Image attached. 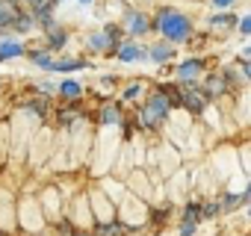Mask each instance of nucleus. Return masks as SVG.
Here are the masks:
<instances>
[{"instance_id": "nucleus-1", "label": "nucleus", "mask_w": 251, "mask_h": 236, "mask_svg": "<svg viewBox=\"0 0 251 236\" xmlns=\"http://www.w3.org/2000/svg\"><path fill=\"white\" fill-rule=\"evenodd\" d=\"M157 27L163 30V36H166L169 42H183V39L189 36V30H192L189 18H186V15H180V12H175V9H163V12H160V21H157Z\"/></svg>"}, {"instance_id": "nucleus-3", "label": "nucleus", "mask_w": 251, "mask_h": 236, "mask_svg": "<svg viewBox=\"0 0 251 236\" xmlns=\"http://www.w3.org/2000/svg\"><path fill=\"white\" fill-rule=\"evenodd\" d=\"M207 92H198V89H186V92H180V103L186 106V109H192V112H201L204 109V103H207Z\"/></svg>"}, {"instance_id": "nucleus-23", "label": "nucleus", "mask_w": 251, "mask_h": 236, "mask_svg": "<svg viewBox=\"0 0 251 236\" xmlns=\"http://www.w3.org/2000/svg\"><path fill=\"white\" fill-rule=\"evenodd\" d=\"M192 230H195V221H183V227H180V236H192Z\"/></svg>"}, {"instance_id": "nucleus-7", "label": "nucleus", "mask_w": 251, "mask_h": 236, "mask_svg": "<svg viewBox=\"0 0 251 236\" xmlns=\"http://www.w3.org/2000/svg\"><path fill=\"white\" fill-rule=\"evenodd\" d=\"M21 53H24V47L18 42H3L0 45V59H12V56H21Z\"/></svg>"}, {"instance_id": "nucleus-20", "label": "nucleus", "mask_w": 251, "mask_h": 236, "mask_svg": "<svg viewBox=\"0 0 251 236\" xmlns=\"http://www.w3.org/2000/svg\"><path fill=\"white\" fill-rule=\"evenodd\" d=\"M98 233H100V236H118V233H121V227H118V224H106V227H100Z\"/></svg>"}, {"instance_id": "nucleus-4", "label": "nucleus", "mask_w": 251, "mask_h": 236, "mask_svg": "<svg viewBox=\"0 0 251 236\" xmlns=\"http://www.w3.org/2000/svg\"><path fill=\"white\" fill-rule=\"evenodd\" d=\"M127 27H130V33L142 36V33L148 30V18H145V15H139V12H130V15H127Z\"/></svg>"}, {"instance_id": "nucleus-24", "label": "nucleus", "mask_w": 251, "mask_h": 236, "mask_svg": "<svg viewBox=\"0 0 251 236\" xmlns=\"http://www.w3.org/2000/svg\"><path fill=\"white\" fill-rule=\"evenodd\" d=\"M222 210V204H210V207H204V215H216Z\"/></svg>"}, {"instance_id": "nucleus-17", "label": "nucleus", "mask_w": 251, "mask_h": 236, "mask_svg": "<svg viewBox=\"0 0 251 236\" xmlns=\"http://www.w3.org/2000/svg\"><path fill=\"white\" fill-rule=\"evenodd\" d=\"M33 62H36L39 68H53V59H50L48 53H33Z\"/></svg>"}, {"instance_id": "nucleus-2", "label": "nucleus", "mask_w": 251, "mask_h": 236, "mask_svg": "<svg viewBox=\"0 0 251 236\" xmlns=\"http://www.w3.org/2000/svg\"><path fill=\"white\" fill-rule=\"evenodd\" d=\"M169 106H172V100H169V97L154 94V97L148 100V106L142 109V124H145V127H157L163 118L169 115Z\"/></svg>"}, {"instance_id": "nucleus-8", "label": "nucleus", "mask_w": 251, "mask_h": 236, "mask_svg": "<svg viewBox=\"0 0 251 236\" xmlns=\"http://www.w3.org/2000/svg\"><path fill=\"white\" fill-rule=\"evenodd\" d=\"M118 56H121L124 62H136V59H142V50H139L136 45H121Z\"/></svg>"}, {"instance_id": "nucleus-26", "label": "nucleus", "mask_w": 251, "mask_h": 236, "mask_svg": "<svg viewBox=\"0 0 251 236\" xmlns=\"http://www.w3.org/2000/svg\"><path fill=\"white\" fill-rule=\"evenodd\" d=\"M210 3H213V6H219V9H225V6H230V3H233V0H210Z\"/></svg>"}, {"instance_id": "nucleus-10", "label": "nucleus", "mask_w": 251, "mask_h": 236, "mask_svg": "<svg viewBox=\"0 0 251 236\" xmlns=\"http://www.w3.org/2000/svg\"><path fill=\"white\" fill-rule=\"evenodd\" d=\"M172 56V47L169 45H154V50H151V59L154 62H166Z\"/></svg>"}, {"instance_id": "nucleus-11", "label": "nucleus", "mask_w": 251, "mask_h": 236, "mask_svg": "<svg viewBox=\"0 0 251 236\" xmlns=\"http://www.w3.org/2000/svg\"><path fill=\"white\" fill-rule=\"evenodd\" d=\"M74 68H83L80 59H62V62H53L50 71H74Z\"/></svg>"}, {"instance_id": "nucleus-22", "label": "nucleus", "mask_w": 251, "mask_h": 236, "mask_svg": "<svg viewBox=\"0 0 251 236\" xmlns=\"http://www.w3.org/2000/svg\"><path fill=\"white\" fill-rule=\"evenodd\" d=\"M239 33H248V36H251V15H245V18L239 21Z\"/></svg>"}, {"instance_id": "nucleus-14", "label": "nucleus", "mask_w": 251, "mask_h": 236, "mask_svg": "<svg viewBox=\"0 0 251 236\" xmlns=\"http://www.w3.org/2000/svg\"><path fill=\"white\" fill-rule=\"evenodd\" d=\"M48 30H50V47H62V45H65V33H62V30H56L53 24H50Z\"/></svg>"}, {"instance_id": "nucleus-25", "label": "nucleus", "mask_w": 251, "mask_h": 236, "mask_svg": "<svg viewBox=\"0 0 251 236\" xmlns=\"http://www.w3.org/2000/svg\"><path fill=\"white\" fill-rule=\"evenodd\" d=\"M136 94H139V86H130L127 92H124V97H127V100H130V97H136Z\"/></svg>"}, {"instance_id": "nucleus-12", "label": "nucleus", "mask_w": 251, "mask_h": 236, "mask_svg": "<svg viewBox=\"0 0 251 236\" xmlns=\"http://www.w3.org/2000/svg\"><path fill=\"white\" fill-rule=\"evenodd\" d=\"M59 92H62V97H68V100H74V97L80 94V86H77V83H71V80H65V83L59 86Z\"/></svg>"}, {"instance_id": "nucleus-15", "label": "nucleus", "mask_w": 251, "mask_h": 236, "mask_svg": "<svg viewBox=\"0 0 251 236\" xmlns=\"http://www.w3.org/2000/svg\"><path fill=\"white\" fill-rule=\"evenodd\" d=\"M109 42H112V33H106V36H92V39H89V45H92V47H98V50H103Z\"/></svg>"}, {"instance_id": "nucleus-21", "label": "nucleus", "mask_w": 251, "mask_h": 236, "mask_svg": "<svg viewBox=\"0 0 251 236\" xmlns=\"http://www.w3.org/2000/svg\"><path fill=\"white\" fill-rule=\"evenodd\" d=\"M50 3H53V0H30V6H33L36 12H39V9H48Z\"/></svg>"}, {"instance_id": "nucleus-6", "label": "nucleus", "mask_w": 251, "mask_h": 236, "mask_svg": "<svg viewBox=\"0 0 251 236\" xmlns=\"http://www.w3.org/2000/svg\"><path fill=\"white\" fill-rule=\"evenodd\" d=\"M201 68H204V62H201V59H189V62H183V65H180V71H177V74H180L183 80H192V77H198V71H201Z\"/></svg>"}, {"instance_id": "nucleus-28", "label": "nucleus", "mask_w": 251, "mask_h": 236, "mask_svg": "<svg viewBox=\"0 0 251 236\" xmlns=\"http://www.w3.org/2000/svg\"><path fill=\"white\" fill-rule=\"evenodd\" d=\"M77 3H83V6H89V3H92V0H77Z\"/></svg>"}, {"instance_id": "nucleus-27", "label": "nucleus", "mask_w": 251, "mask_h": 236, "mask_svg": "<svg viewBox=\"0 0 251 236\" xmlns=\"http://www.w3.org/2000/svg\"><path fill=\"white\" fill-rule=\"evenodd\" d=\"M242 71H245V74H248V80H251V62H245V65H242Z\"/></svg>"}, {"instance_id": "nucleus-13", "label": "nucleus", "mask_w": 251, "mask_h": 236, "mask_svg": "<svg viewBox=\"0 0 251 236\" xmlns=\"http://www.w3.org/2000/svg\"><path fill=\"white\" fill-rule=\"evenodd\" d=\"M210 24H213V27H219V30H230V27H233V24H239V21H236V18H230V15H219V18H213Z\"/></svg>"}, {"instance_id": "nucleus-29", "label": "nucleus", "mask_w": 251, "mask_h": 236, "mask_svg": "<svg viewBox=\"0 0 251 236\" xmlns=\"http://www.w3.org/2000/svg\"><path fill=\"white\" fill-rule=\"evenodd\" d=\"M245 53H248V56H251V45H248V47H245Z\"/></svg>"}, {"instance_id": "nucleus-18", "label": "nucleus", "mask_w": 251, "mask_h": 236, "mask_svg": "<svg viewBox=\"0 0 251 236\" xmlns=\"http://www.w3.org/2000/svg\"><path fill=\"white\" fill-rule=\"evenodd\" d=\"M15 27H18L21 33H27V30L33 27V18H30V15H18V18H15Z\"/></svg>"}, {"instance_id": "nucleus-16", "label": "nucleus", "mask_w": 251, "mask_h": 236, "mask_svg": "<svg viewBox=\"0 0 251 236\" xmlns=\"http://www.w3.org/2000/svg\"><path fill=\"white\" fill-rule=\"evenodd\" d=\"M100 121H103V124H115V121H118V112H115V106H106V109L100 112Z\"/></svg>"}, {"instance_id": "nucleus-19", "label": "nucleus", "mask_w": 251, "mask_h": 236, "mask_svg": "<svg viewBox=\"0 0 251 236\" xmlns=\"http://www.w3.org/2000/svg\"><path fill=\"white\" fill-rule=\"evenodd\" d=\"M198 215H201V207H198V204H189V207H186V221H195Z\"/></svg>"}, {"instance_id": "nucleus-9", "label": "nucleus", "mask_w": 251, "mask_h": 236, "mask_svg": "<svg viewBox=\"0 0 251 236\" xmlns=\"http://www.w3.org/2000/svg\"><path fill=\"white\" fill-rule=\"evenodd\" d=\"M15 18H18V15H15V9H12L9 3H3V0H0V27H9Z\"/></svg>"}, {"instance_id": "nucleus-5", "label": "nucleus", "mask_w": 251, "mask_h": 236, "mask_svg": "<svg viewBox=\"0 0 251 236\" xmlns=\"http://www.w3.org/2000/svg\"><path fill=\"white\" fill-rule=\"evenodd\" d=\"M225 89H227V83H225V77H222V74H213V77L207 80V94H210V97L225 94Z\"/></svg>"}]
</instances>
